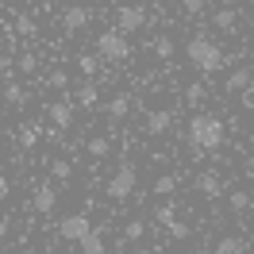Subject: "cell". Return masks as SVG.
<instances>
[{"instance_id": "6da1fadb", "label": "cell", "mask_w": 254, "mask_h": 254, "mask_svg": "<svg viewBox=\"0 0 254 254\" xmlns=\"http://www.w3.org/2000/svg\"><path fill=\"white\" fill-rule=\"evenodd\" d=\"M223 120L220 116H212V112H196L189 120V146L196 154H212L216 146H223Z\"/></svg>"}, {"instance_id": "7a4b0ae2", "label": "cell", "mask_w": 254, "mask_h": 254, "mask_svg": "<svg viewBox=\"0 0 254 254\" xmlns=\"http://www.w3.org/2000/svg\"><path fill=\"white\" fill-rule=\"evenodd\" d=\"M185 58H189V65L196 69V73H204V77H208V73H220L223 62H227V58H223V50L216 47L208 35H192L189 47H185Z\"/></svg>"}, {"instance_id": "3957f363", "label": "cell", "mask_w": 254, "mask_h": 254, "mask_svg": "<svg viewBox=\"0 0 254 254\" xmlns=\"http://www.w3.org/2000/svg\"><path fill=\"white\" fill-rule=\"evenodd\" d=\"M139 185V170H135V162H120V170L108 177V200H127L131 192Z\"/></svg>"}, {"instance_id": "277c9868", "label": "cell", "mask_w": 254, "mask_h": 254, "mask_svg": "<svg viewBox=\"0 0 254 254\" xmlns=\"http://www.w3.org/2000/svg\"><path fill=\"white\" fill-rule=\"evenodd\" d=\"M96 54L108 58V62H127V58H131V43H127V35H120V31H100Z\"/></svg>"}, {"instance_id": "5b68a950", "label": "cell", "mask_w": 254, "mask_h": 254, "mask_svg": "<svg viewBox=\"0 0 254 254\" xmlns=\"http://www.w3.org/2000/svg\"><path fill=\"white\" fill-rule=\"evenodd\" d=\"M89 231H93V220H89L85 212H69V216L58 220V235H62L65 243H77V247H81Z\"/></svg>"}, {"instance_id": "8992f818", "label": "cell", "mask_w": 254, "mask_h": 254, "mask_svg": "<svg viewBox=\"0 0 254 254\" xmlns=\"http://www.w3.org/2000/svg\"><path fill=\"white\" fill-rule=\"evenodd\" d=\"M139 27H146V12L139 4H124V8L116 12V31L127 35V31H139Z\"/></svg>"}, {"instance_id": "52a82bcc", "label": "cell", "mask_w": 254, "mask_h": 254, "mask_svg": "<svg viewBox=\"0 0 254 254\" xmlns=\"http://www.w3.org/2000/svg\"><path fill=\"white\" fill-rule=\"evenodd\" d=\"M47 120L58 127V131H65V127L73 124V100H50L47 104Z\"/></svg>"}, {"instance_id": "ba28073f", "label": "cell", "mask_w": 254, "mask_h": 254, "mask_svg": "<svg viewBox=\"0 0 254 254\" xmlns=\"http://www.w3.org/2000/svg\"><path fill=\"white\" fill-rule=\"evenodd\" d=\"M31 208H35V212H43V216H50V212L58 208V189L43 181V185L35 189V196H31Z\"/></svg>"}, {"instance_id": "9c48e42d", "label": "cell", "mask_w": 254, "mask_h": 254, "mask_svg": "<svg viewBox=\"0 0 254 254\" xmlns=\"http://www.w3.org/2000/svg\"><path fill=\"white\" fill-rule=\"evenodd\" d=\"M89 19H93V12H89V8L69 4V8L62 12V27H65V31H81V27H89Z\"/></svg>"}, {"instance_id": "30bf717a", "label": "cell", "mask_w": 254, "mask_h": 254, "mask_svg": "<svg viewBox=\"0 0 254 254\" xmlns=\"http://www.w3.org/2000/svg\"><path fill=\"white\" fill-rule=\"evenodd\" d=\"M170 127H174V116H170L166 108H154L150 116H146V135H166Z\"/></svg>"}, {"instance_id": "8fae6325", "label": "cell", "mask_w": 254, "mask_h": 254, "mask_svg": "<svg viewBox=\"0 0 254 254\" xmlns=\"http://www.w3.org/2000/svg\"><path fill=\"white\" fill-rule=\"evenodd\" d=\"M251 81H254V69H231V77H227V93H251Z\"/></svg>"}, {"instance_id": "7c38bea8", "label": "cell", "mask_w": 254, "mask_h": 254, "mask_svg": "<svg viewBox=\"0 0 254 254\" xmlns=\"http://www.w3.org/2000/svg\"><path fill=\"white\" fill-rule=\"evenodd\" d=\"M196 189L204 192L208 200H216V196L223 192V181H220V174H200L196 177Z\"/></svg>"}, {"instance_id": "4fadbf2b", "label": "cell", "mask_w": 254, "mask_h": 254, "mask_svg": "<svg viewBox=\"0 0 254 254\" xmlns=\"http://www.w3.org/2000/svg\"><path fill=\"white\" fill-rule=\"evenodd\" d=\"M127 112H131V93H116L108 100V120H127Z\"/></svg>"}, {"instance_id": "5bb4252c", "label": "cell", "mask_w": 254, "mask_h": 254, "mask_svg": "<svg viewBox=\"0 0 254 254\" xmlns=\"http://www.w3.org/2000/svg\"><path fill=\"white\" fill-rule=\"evenodd\" d=\"M150 50H154V58L170 62V58H174V39H170V35H154V39H150Z\"/></svg>"}, {"instance_id": "9a60e30c", "label": "cell", "mask_w": 254, "mask_h": 254, "mask_svg": "<svg viewBox=\"0 0 254 254\" xmlns=\"http://www.w3.org/2000/svg\"><path fill=\"white\" fill-rule=\"evenodd\" d=\"M81 251H85V254H104V231L93 227V231L85 235V243H81Z\"/></svg>"}, {"instance_id": "2e32d148", "label": "cell", "mask_w": 254, "mask_h": 254, "mask_svg": "<svg viewBox=\"0 0 254 254\" xmlns=\"http://www.w3.org/2000/svg\"><path fill=\"white\" fill-rule=\"evenodd\" d=\"M243 247H247V243H243L239 235H223L220 243H216V251H212V254H243Z\"/></svg>"}, {"instance_id": "e0dca14e", "label": "cell", "mask_w": 254, "mask_h": 254, "mask_svg": "<svg viewBox=\"0 0 254 254\" xmlns=\"http://www.w3.org/2000/svg\"><path fill=\"white\" fill-rule=\"evenodd\" d=\"M154 196H174V189H177V177L174 174H162V177H154Z\"/></svg>"}, {"instance_id": "ac0fdd59", "label": "cell", "mask_w": 254, "mask_h": 254, "mask_svg": "<svg viewBox=\"0 0 254 254\" xmlns=\"http://www.w3.org/2000/svg\"><path fill=\"white\" fill-rule=\"evenodd\" d=\"M204 85H200V81H192V85H185V104H189V108H200V104H204Z\"/></svg>"}, {"instance_id": "d6986e66", "label": "cell", "mask_w": 254, "mask_h": 254, "mask_svg": "<svg viewBox=\"0 0 254 254\" xmlns=\"http://www.w3.org/2000/svg\"><path fill=\"white\" fill-rule=\"evenodd\" d=\"M50 177H54V181H69V177H73V162L54 158V162H50Z\"/></svg>"}, {"instance_id": "ffe728a7", "label": "cell", "mask_w": 254, "mask_h": 254, "mask_svg": "<svg viewBox=\"0 0 254 254\" xmlns=\"http://www.w3.org/2000/svg\"><path fill=\"white\" fill-rule=\"evenodd\" d=\"M227 204H231V212H247V208H251V192L231 189V192H227Z\"/></svg>"}, {"instance_id": "44dd1931", "label": "cell", "mask_w": 254, "mask_h": 254, "mask_svg": "<svg viewBox=\"0 0 254 254\" xmlns=\"http://www.w3.org/2000/svg\"><path fill=\"white\" fill-rule=\"evenodd\" d=\"M96 100H100V93H96V85H93V81L77 89V104H81V108H93Z\"/></svg>"}, {"instance_id": "7402d4cb", "label": "cell", "mask_w": 254, "mask_h": 254, "mask_svg": "<svg viewBox=\"0 0 254 254\" xmlns=\"http://www.w3.org/2000/svg\"><path fill=\"white\" fill-rule=\"evenodd\" d=\"M77 69L89 73V77H96V73H100V58H96V54H77Z\"/></svg>"}, {"instance_id": "603a6c76", "label": "cell", "mask_w": 254, "mask_h": 254, "mask_svg": "<svg viewBox=\"0 0 254 254\" xmlns=\"http://www.w3.org/2000/svg\"><path fill=\"white\" fill-rule=\"evenodd\" d=\"M212 23H216L220 31H235V12H231V8H220V12L212 16Z\"/></svg>"}, {"instance_id": "cb8c5ba5", "label": "cell", "mask_w": 254, "mask_h": 254, "mask_svg": "<svg viewBox=\"0 0 254 254\" xmlns=\"http://www.w3.org/2000/svg\"><path fill=\"white\" fill-rule=\"evenodd\" d=\"M4 100H8L12 108H23V104H27V93H23L19 85H8V89H4Z\"/></svg>"}, {"instance_id": "d4e9b609", "label": "cell", "mask_w": 254, "mask_h": 254, "mask_svg": "<svg viewBox=\"0 0 254 254\" xmlns=\"http://www.w3.org/2000/svg\"><path fill=\"white\" fill-rule=\"evenodd\" d=\"M85 150H89L93 158H104V154H108V150H112V143H108V139H104V135H96V139H89V146H85Z\"/></svg>"}, {"instance_id": "484cf974", "label": "cell", "mask_w": 254, "mask_h": 254, "mask_svg": "<svg viewBox=\"0 0 254 254\" xmlns=\"http://www.w3.org/2000/svg\"><path fill=\"white\" fill-rule=\"evenodd\" d=\"M154 220H158L162 227H170V223L177 220V208L174 204H158V208H154Z\"/></svg>"}, {"instance_id": "4316f807", "label": "cell", "mask_w": 254, "mask_h": 254, "mask_svg": "<svg viewBox=\"0 0 254 254\" xmlns=\"http://www.w3.org/2000/svg\"><path fill=\"white\" fill-rule=\"evenodd\" d=\"M143 231H146L143 220H131V223L124 227V239H127V243H135V239H143Z\"/></svg>"}, {"instance_id": "83f0119b", "label": "cell", "mask_w": 254, "mask_h": 254, "mask_svg": "<svg viewBox=\"0 0 254 254\" xmlns=\"http://www.w3.org/2000/svg\"><path fill=\"white\" fill-rule=\"evenodd\" d=\"M16 65H19V73H35V69H39V58H35V54H19Z\"/></svg>"}, {"instance_id": "f1b7e54d", "label": "cell", "mask_w": 254, "mask_h": 254, "mask_svg": "<svg viewBox=\"0 0 254 254\" xmlns=\"http://www.w3.org/2000/svg\"><path fill=\"white\" fill-rule=\"evenodd\" d=\"M47 85H50V89H65V85H69V73H62V69H54V73L47 77Z\"/></svg>"}, {"instance_id": "f546056e", "label": "cell", "mask_w": 254, "mask_h": 254, "mask_svg": "<svg viewBox=\"0 0 254 254\" xmlns=\"http://www.w3.org/2000/svg\"><path fill=\"white\" fill-rule=\"evenodd\" d=\"M166 231H170V235H174V239H189V223L174 220V223H170V227H166Z\"/></svg>"}, {"instance_id": "4dcf8cb0", "label": "cell", "mask_w": 254, "mask_h": 254, "mask_svg": "<svg viewBox=\"0 0 254 254\" xmlns=\"http://www.w3.org/2000/svg\"><path fill=\"white\" fill-rule=\"evenodd\" d=\"M181 8H185V16H200L204 12V0H181Z\"/></svg>"}, {"instance_id": "1f68e13d", "label": "cell", "mask_w": 254, "mask_h": 254, "mask_svg": "<svg viewBox=\"0 0 254 254\" xmlns=\"http://www.w3.org/2000/svg\"><path fill=\"white\" fill-rule=\"evenodd\" d=\"M16 31H19V35H35V19H31V16H19V19H16Z\"/></svg>"}, {"instance_id": "d6a6232c", "label": "cell", "mask_w": 254, "mask_h": 254, "mask_svg": "<svg viewBox=\"0 0 254 254\" xmlns=\"http://www.w3.org/2000/svg\"><path fill=\"white\" fill-rule=\"evenodd\" d=\"M35 139H39V127H23V146H35Z\"/></svg>"}, {"instance_id": "836d02e7", "label": "cell", "mask_w": 254, "mask_h": 254, "mask_svg": "<svg viewBox=\"0 0 254 254\" xmlns=\"http://www.w3.org/2000/svg\"><path fill=\"white\" fill-rule=\"evenodd\" d=\"M4 196H12V181L0 174V200H4Z\"/></svg>"}, {"instance_id": "e575fe53", "label": "cell", "mask_w": 254, "mask_h": 254, "mask_svg": "<svg viewBox=\"0 0 254 254\" xmlns=\"http://www.w3.org/2000/svg\"><path fill=\"white\" fill-rule=\"evenodd\" d=\"M8 69H12V58H8L4 50H0V73H8Z\"/></svg>"}, {"instance_id": "d590c367", "label": "cell", "mask_w": 254, "mask_h": 254, "mask_svg": "<svg viewBox=\"0 0 254 254\" xmlns=\"http://www.w3.org/2000/svg\"><path fill=\"white\" fill-rule=\"evenodd\" d=\"M8 231H12V223H8L4 216H0V239H8Z\"/></svg>"}, {"instance_id": "8d00e7d4", "label": "cell", "mask_w": 254, "mask_h": 254, "mask_svg": "<svg viewBox=\"0 0 254 254\" xmlns=\"http://www.w3.org/2000/svg\"><path fill=\"white\" fill-rule=\"evenodd\" d=\"M135 254H150V251H135Z\"/></svg>"}]
</instances>
